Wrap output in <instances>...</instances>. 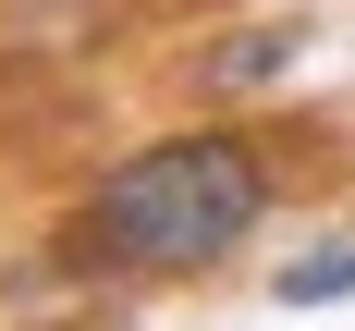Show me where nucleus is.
Instances as JSON below:
<instances>
[{
	"instance_id": "3",
	"label": "nucleus",
	"mask_w": 355,
	"mask_h": 331,
	"mask_svg": "<svg viewBox=\"0 0 355 331\" xmlns=\"http://www.w3.org/2000/svg\"><path fill=\"white\" fill-rule=\"evenodd\" d=\"M331 294H355V246H306V257H282V307H331Z\"/></svg>"
},
{
	"instance_id": "2",
	"label": "nucleus",
	"mask_w": 355,
	"mask_h": 331,
	"mask_svg": "<svg viewBox=\"0 0 355 331\" xmlns=\"http://www.w3.org/2000/svg\"><path fill=\"white\" fill-rule=\"evenodd\" d=\"M209 74H220V86H270V74H294V25H245Z\"/></svg>"
},
{
	"instance_id": "1",
	"label": "nucleus",
	"mask_w": 355,
	"mask_h": 331,
	"mask_svg": "<svg viewBox=\"0 0 355 331\" xmlns=\"http://www.w3.org/2000/svg\"><path fill=\"white\" fill-rule=\"evenodd\" d=\"M257 221H270V160L245 135L196 123V135H159L123 172L86 184L73 246L98 257V270H135V282H184V270H220Z\"/></svg>"
}]
</instances>
